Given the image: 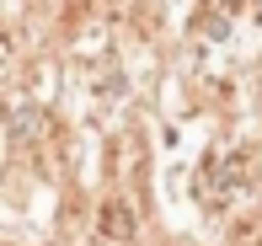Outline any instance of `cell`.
Segmentation results:
<instances>
[{"instance_id": "1", "label": "cell", "mask_w": 262, "mask_h": 246, "mask_svg": "<svg viewBox=\"0 0 262 246\" xmlns=\"http://www.w3.org/2000/svg\"><path fill=\"white\" fill-rule=\"evenodd\" d=\"M198 187H204L209 204H225V198H241L252 187V155L246 150H214L198 171Z\"/></svg>"}]
</instances>
